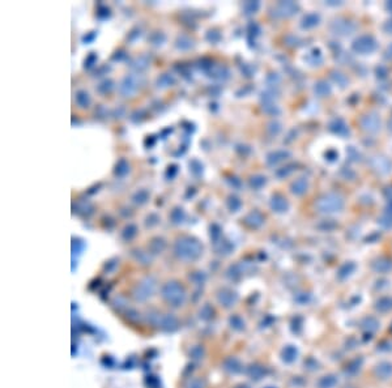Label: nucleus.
Segmentation results:
<instances>
[{"label":"nucleus","mask_w":392,"mask_h":388,"mask_svg":"<svg viewBox=\"0 0 392 388\" xmlns=\"http://www.w3.org/2000/svg\"><path fill=\"white\" fill-rule=\"evenodd\" d=\"M338 383V379L334 375H326L322 379L319 380V387L320 388H334Z\"/></svg>","instance_id":"f03ea898"},{"label":"nucleus","mask_w":392,"mask_h":388,"mask_svg":"<svg viewBox=\"0 0 392 388\" xmlns=\"http://www.w3.org/2000/svg\"><path fill=\"white\" fill-rule=\"evenodd\" d=\"M375 375L381 380L391 379L392 377V363L389 362H381L378 363L375 367Z\"/></svg>","instance_id":"f257e3e1"}]
</instances>
